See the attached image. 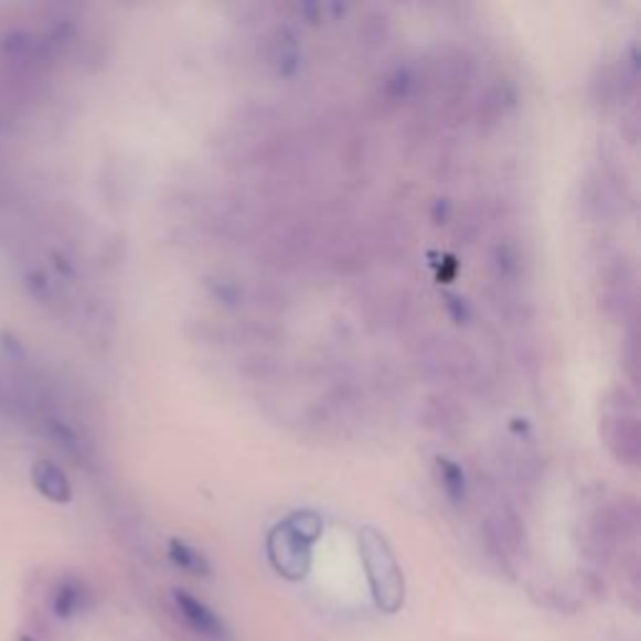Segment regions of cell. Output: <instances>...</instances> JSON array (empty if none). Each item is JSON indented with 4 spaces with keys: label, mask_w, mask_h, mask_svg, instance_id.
Masks as SVG:
<instances>
[{
    "label": "cell",
    "mask_w": 641,
    "mask_h": 641,
    "mask_svg": "<svg viewBox=\"0 0 641 641\" xmlns=\"http://www.w3.org/2000/svg\"><path fill=\"white\" fill-rule=\"evenodd\" d=\"M323 522L313 511H296L271 528L266 538V554L274 569L288 581H301L311 571V546L319 542Z\"/></svg>",
    "instance_id": "1"
},
{
    "label": "cell",
    "mask_w": 641,
    "mask_h": 641,
    "mask_svg": "<svg viewBox=\"0 0 641 641\" xmlns=\"http://www.w3.org/2000/svg\"><path fill=\"white\" fill-rule=\"evenodd\" d=\"M359 552L361 562H364L371 599H374L376 609L384 611V615L402 611L406 601V579L388 538L378 528H361Z\"/></svg>",
    "instance_id": "2"
},
{
    "label": "cell",
    "mask_w": 641,
    "mask_h": 641,
    "mask_svg": "<svg viewBox=\"0 0 641 641\" xmlns=\"http://www.w3.org/2000/svg\"><path fill=\"white\" fill-rule=\"evenodd\" d=\"M171 609H173V615L179 617L183 629H189L191 634H196L206 641H226L228 639V627L223 624V619L209 607L206 601L193 597L191 591L173 589L171 591Z\"/></svg>",
    "instance_id": "3"
},
{
    "label": "cell",
    "mask_w": 641,
    "mask_h": 641,
    "mask_svg": "<svg viewBox=\"0 0 641 641\" xmlns=\"http://www.w3.org/2000/svg\"><path fill=\"white\" fill-rule=\"evenodd\" d=\"M90 607V587L78 576H66L55 584V589L51 594V611L53 617H58L63 621L76 619Z\"/></svg>",
    "instance_id": "4"
},
{
    "label": "cell",
    "mask_w": 641,
    "mask_h": 641,
    "mask_svg": "<svg viewBox=\"0 0 641 641\" xmlns=\"http://www.w3.org/2000/svg\"><path fill=\"white\" fill-rule=\"evenodd\" d=\"M31 481L35 491H39L43 499L53 501V504H68V501L73 499V487H71L68 473L51 459H39L33 463Z\"/></svg>",
    "instance_id": "5"
},
{
    "label": "cell",
    "mask_w": 641,
    "mask_h": 641,
    "mask_svg": "<svg viewBox=\"0 0 641 641\" xmlns=\"http://www.w3.org/2000/svg\"><path fill=\"white\" fill-rule=\"evenodd\" d=\"M169 559L179 566L181 571L191 576H211V562L196 546H191L183 538H171L169 544Z\"/></svg>",
    "instance_id": "6"
},
{
    "label": "cell",
    "mask_w": 641,
    "mask_h": 641,
    "mask_svg": "<svg viewBox=\"0 0 641 641\" xmlns=\"http://www.w3.org/2000/svg\"><path fill=\"white\" fill-rule=\"evenodd\" d=\"M436 469H439L444 494L449 496L453 504H461V501L467 499V477H463V469L446 457L436 459Z\"/></svg>",
    "instance_id": "7"
},
{
    "label": "cell",
    "mask_w": 641,
    "mask_h": 641,
    "mask_svg": "<svg viewBox=\"0 0 641 641\" xmlns=\"http://www.w3.org/2000/svg\"><path fill=\"white\" fill-rule=\"evenodd\" d=\"M21 641H35V639H33V637H28V634H23V637H21Z\"/></svg>",
    "instance_id": "8"
}]
</instances>
